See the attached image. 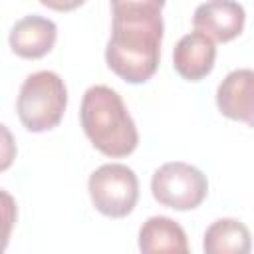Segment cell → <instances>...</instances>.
Returning a JSON list of instances; mask_svg holds the SVG:
<instances>
[{
    "label": "cell",
    "mask_w": 254,
    "mask_h": 254,
    "mask_svg": "<svg viewBox=\"0 0 254 254\" xmlns=\"http://www.w3.org/2000/svg\"><path fill=\"white\" fill-rule=\"evenodd\" d=\"M167 0H111V36L105 48L109 69L127 83L149 81L157 67L163 42Z\"/></svg>",
    "instance_id": "cell-1"
},
{
    "label": "cell",
    "mask_w": 254,
    "mask_h": 254,
    "mask_svg": "<svg viewBox=\"0 0 254 254\" xmlns=\"http://www.w3.org/2000/svg\"><path fill=\"white\" fill-rule=\"evenodd\" d=\"M79 121L93 147L107 157H127L137 149L135 121L121 95L107 85H91L83 93Z\"/></svg>",
    "instance_id": "cell-2"
},
{
    "label": "cell",
    "mask_w": 254,
    "mask_h": 254,
    "mask_svg": "<svg viewBox=\"0 0 254 254\" xmlns=\"http://www.w3.org/2000/svg\"><path fill=\"white\" fill-rule=\"evenodd\" d=\"M67 107L64 79L50 69L30 73L18 93L16 111L20 123L32 133H44L60 125Z\"/></svg>",
    "instance_id": "cell-3"
},
{
    "label": "cell",
    "mask_w": 254,
    "mask_h": 254,
    "mask_svg": "<svg viewBox=\"0 0 254 254\" xmlns=\"http://www.w3.org/2000/svg\"><path fill=\"white\" fill-rule=\"evenodd\" d=\"M87 190L95 210L109 218H123L131 214L137 204L139 181L127 165L107 163L89 175Z\"/></svg>",
    "instance_id": "cell-4"
},
{
    "label": "cell",
    "mask_w": 254,
    "mask_h": 254,
    "mask_svg": "<svg viewBox=\"0 0 254 254\" xmlns=\"http://www.w3.org/2000/svg\"><path fill=\"white\" fill-rule=\"evenodd\" d=\"M151 192L163 206L175 210H192L206 198L208 181L196 167L183 161H173L161 165L153 173Z\"/></svg>",
    "instance_id": "cell-5"
},
{
    "label": "cell",
    "mask_w": 254,
    "mask_h": 254,
    "mask_svg": "<svg viewBox=\"0 0 254 254\" xmlns=\"http://www.w3.org/2000/svg\"><path fill=\"white\" fill-rule=\"evenodd\" d=\"M246 12L236 0H206L192 14L194 30L206 34L214 42H230L242 34Z\"/></svg>",
    "instance_id": "cell-6"
},
{
    "label": "cell",
    "mask_w": 254,
    "mask_h": 254,
    "mask_svg": "<svg viewBox=\"0 0 254 254\" xmlns=\"http://www.w3.org/2000/svg\"><path fill=\"white\" fill-rule=\"evenodd\" d=\"M216 105L224 117L254 127V69L230 71L216 89Z\"/></svg>",
    "instance_id": "cell-7"
},
{
    "label": "cell",
    "mask_w": 254,
    "mask_h": 254,
    "mask_svg": "<svg viewBox=\"0 0 254 254\" xmlns=\"http://www.w3.org/2000/svg\"><path fill=\"white\" fill-rule=\"evenodd\" d=\"M214 40L198 30L183 36L173 50L175 71L187 81H200L206 77L214 67Z\"/></svg>",
    "instance_id": "cell-8"
},
{
    "label": "cell",
    "mask_w": 254,
    "mask_h": 254,
    "mask_svg": "<svg viewBox=\"0 0 254 254\" xmlns=\"http://www.w3.org/2000/svg\"><path fill=\"white\" fill-rule=\"evenodd\" d=\"M58 28L52 20L32 14L18 20L10 30V48L24 60L44 58L56 44Z\"/></svg>",
    "instance_id": "cell-9"
},
{
    "label": "cell",
    "mask_w": 254,
    "mask_h": 254,
    "mask_svg": "<svg viewBox=\"0 0 254 254\" xmlns=\"http://www.w3.org/2000/svg\"><path fill=\"white\" fill-rule=\"evenodd\" d=\"M139 248L153 252H189V242L183 226L169 216H151L139 230Z\"/></svg>",
    "instance_id": "cell-10"
},
{
    "label": "cell",
    "mask_w": 254,
    "mask_h": 254,
    "mask_svg": "<svg viewBox=\"0 0 254 254\" xmlns=\"http://www.w3.org/2000/svg\"><path fill=\"white\" fill-rule=\"evenodd\" d=\"M202 248L206 254H248L252 248L250 230L236 218H218L206 228Z\"/></svg>",
    "instance_id": "cell-11"
},
{
    "label": "cell",
    "mask_w": 254,
    "mask_h": 254,
    "mask_svg": "<svg viewBox=\"0 0 254 254\" xmlns=\"http://www.w3.org/2000/svg\"><path fill=\"white\" fill-rule=\"evenodd\" d=\"M85 0H40L42 6L56 10V12H71L75 8H79Z\"/></svg>",
    "instance_id": "cell-12"
}]
</instances>
